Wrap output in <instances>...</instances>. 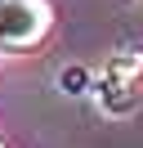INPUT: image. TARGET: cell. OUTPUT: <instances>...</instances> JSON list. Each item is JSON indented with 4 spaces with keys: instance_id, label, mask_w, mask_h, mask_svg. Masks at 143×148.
I'll return each mask as SVG.
<instances>
[{
    "instance_id": "6da1fadb",
    "label": "cell",
    "mask_w": 143,
    "mask_h": 148,
    "mask_svg": "<svg viewBox=\"0 0 143 148\" xmlns=\"http://www.w3.org/2000/svg\"><path fill=\"white\" fill-rule=\"evenodd\" d=\"M45 0H0V49H27L49 32Z\"/></svg>"
},
{
    "instance_id": "7a4b0ae2",
    "label": "cell",
    "mask_w": 143,
    "mask_h": 148,
    "mask_svg": "<svg viewBox=\"0 0 143 148\" xmlns=\"http://www.w3.org/2000/svg\"><path fill=\"white\" fill-rule=\"evenodd\" d=\"M139 72H143V54H134V49H121V54H112V63H107V76L103 85H98V99H103L107 112H130L134 99H139Z\"/></svg>"
},
{
    "instance_id": "3957f363",
    "label": "cell",
    "mask_w": 143,
    "mask_h": 148,
    "mask_svg": "<svg viewBox=\"0 0 143 148\" xmlns=\"http://www.w3.org/2000/svg\"><path fill=\"white\" fill-rule=\"evenodd\" d=\"M58 85H63V94H85V85H89V72H85V67H63Z\"/></svg>"
}]
</instances>
